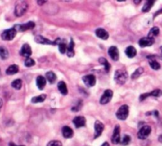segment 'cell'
Segmentation results:
<instances>
[{"mask_svg": "<svg viewBox=\"0 0 162 146\" xmlns=\"http://www.w3.org/2000/svg\"><path fill=\"white\" fill-rule=\"evenodd\" d=\"M161 13H162V9H161V10H160V11H157V12L156 13V14H155V15H154V18H155L156 16L159 15V14H161Z\"/></svg>", "mask_w": 162, "mask_h": 146, "instance_id": "cell-39", "label": "cell"}, {"mask_svg": "<svg viewBox=\"0 0 162 146\" xmlns=\"http://www.w3.org/2000/svg\"><path fill=\"white\" fill-rule=\"evenodd\" d=\"M108 55L113 61H118L119 58V50L115 46H112L108 48Z\"/></svg>", "mask_w": 162, "mask_h": 146, "instance_id": "cell-14", "label": "cell"}, {"mask_svg": "<svg viewBox=\"0 0 162 146\" xmlns=\"http://www.w3.org/2000/svg\"><path fill=\"white\" fill-rule=\"evenodd\" d=\"M35 65V61L33 60V59L31 58H27L25 61V66L26 67H31V66H33Z\"/></svg>", "mask_w": 162, "mask_h": 146, "instance_id": "cell-35", "label": "cell"}, {"mask_svg": "<svg viewBox=\"0 0 162 146\" xmlns=\"http://www.w3.org/2000/svg\"><path fill=\"white\" fill-rule=\"evenodd\" d=\"M16 34H17V31H16L15 29H9L3 31V33L1 35V37H2V39L3 40L9 41V40H12L16 37Z\"/></svg>", "mask_w": 162, "mask_h": 146, "instance_id": "cell-6", "label": "cell"}, {"mask_svg": "<svg viewBox=\"0 0 162 146\" xmlns=\"http://www.w3.org/2000/svg\"><path fill=\"white\" fill-rule=\"evenodd\" d=\"M101 146H110V145H109V144H108V142H104Z\"/></svg>", "mask_w": 162, "mask_h": 146, "instance_id": "cell-41", "label": "cell"}, {"mask_svg": "<svg viewBox=\"0 0 162 146\" xmlns=\"http://www.w3.org/2000/svg\"><path fill=\"white\" fill-rule=\"evenodd\" d=\"M128 79V73L125 70H115L114 80L118 85H124Z\"/></svg>", "mask_w": 162, "mask_h": 146, "instance_id": "cell-1", "label": "cell"}, {"mask_svg": "<svg viewBox=\"0 0 162 146\" xmlns=\"http://www.w3.org/2000/svg\"><path fill=\"white\" fill-rule=\"evenodd\" d=\"M58 89L59 90L60 93H61L62 95H63V96L67 95V86H66V83H65L64 82H59V83H58Z\"/></svg>", "mask_w": 162, "mask_h": 146, "instance_id": "cell-23", "label": "cell"}, {"mask_svg": "<svg viewBox=\"0 0 162 146\" xmlns=\"http://www.w3.org/2000/svg\"><path fill=\"white\" fill-rule=\"evenodd\" d=\"M46 97H47V95L46 94H42V95H40V96H34L31 99V102L33 104H37V103H42L44 102L45 100Z\"/></svg>", "mask_w": 162, "mask_h": 146, "instance_id": "cell-26", "label": "cell"}, {"mask_svg": "<svg viewBox=\"0 0 162 146\" xmlns=\"http://www.w3.org/2000/svg\"><path fill=\"white\" fill-rule=\"evenodd\" d=\"M46 78L44 77L43 76H38L37 77V80H36V83H37V86L40 90L44 89V88L45 87L46 85Z\"/></svg>", "mask_w": 162, "mask_h": 146, "instance_id": "cell-21", "label": "cell"}, {"mask_svg": "<svg viewBox=\"0 0 162 146\" xmlns=\"http://www.w3.org/2000/svg\"><path fill=\"white\" fill-rule=\"evenodd\" d=\"M158 141L159 142L162 143V134H160V135L158 137Z\"/></svg>", "mask_w": 162, "mask_h": 146, "instance_id": "cell-40", "label": "cell"}, {"mask_svg": "<svg viewBox=\"0 0 162 146\" xmlns=\"http://www.w3.org/2000/svg\"><path fill=\"white\" fill-rule=\"evenodd\" d=\"M45 78L50 84H54L55 82H56L57 77H56V75L54 72L48 71L46 73Z\"/></svg>", "mask_w": 162, "mask_h": 146, "instance_id": "cell-25", "label": "cell"}, {"mask_svg": "<svg viewBox=\"0 0 162 146\" xmlns=\"http://www.w3.org/2000/svg\"><path fill=\"white\" fill-rule=\"evenodd\" d=\"M36 43L37 44H44V45H56V40L54 41H52V40H48V39L45 38V37H42V36H36L35 38Z\"/></svg>", "mask_w": 162, "mask_h": 146, "instance_id": "cell-10", "label": "cell"}, {"mask_svg": "<svg viewBox=\"0 0 162 146\" xmlns=\"http://www.w3.org/2000/svg\"><path fill=\"white\" fill-rule=\"evenodd\" d=\"M73 123L76 128L86 126V119L83 116H76L73 119Z\"/></svg>", "mask_w": 162, "mask_h": 146, "instance_id": "cell-15", "label": "cell"}, {"mask_svg": "<svg viewBox=\"0 0 162 146\" xmlns=\"http://www.w3.org/2000/svg\"><path fill=\"white\" fill-rule=\"evenodd\" d=\"M154 39L150 38V37H143V38L140 39L138 41V44L141 47H150L154 44Z\"/></svg>", "mask_w": 162, "mask_h": 146, "instance_id": "cell-13", "label": "cell"}, {"mask_svg": "<svg viewBox=\"0 0 162 146\" xmlns=\"http://www.w3.org/2000/svg\"><path fill=\"white\" fill-rule=\"evenodd\" d=\"M125 54L128 58L132 59V58L135 57L136 55H137V50L133 46H129V47H127L126 48Z\"/></svg>", "mask_w": 162, "mask_h": 146, "instance_id": "cell-22", "label": "cell"}, {"mask_svg": "<svg viewBox=\"0 0 162 146\" xmlns=\"http://www.w3.org/2000/svg\"><path fill=\"white\" fill-rule=\"evenodd\" d=\"M134 3H136V4H139L140 3V2H142V1H141V0H139V1H134Z\"/></svg>", "mask_w": 162, "mask_h": 146, "instance_id": "cell-43", "label": "cell"}, {"mask_svg": "<svg viewBox=\"0 0 162 146\" xmlns=\"http://www.w3.org/2000/svg\"><path fill=\"white\" fill-rule=\"evenodd\" d=\"M18 71H19V67H18V65L13 64L7 68V70H6V73L8 75H13L17 73Z\"/></svg>", "mask_w": 162, "mask_h": 146, "instance_id": "cell-24", "label": "cell"}, {"mask_svg": "<svg viewBox=\"0 0 162 146\" xmlns=\"http://www.w3.org/2000/svg\"><path fill=\"white\" fill-rule=\"evenodd\" d=\"M10 146H18V145H15L14 143H10ZM18 146H24V145H18Z\"/></svg>", "mask_w": 162, "mask_h": 146, "instance_id": "cell-42", "label": "cell"}, {"mask_svg": "<svg viewBox=\"0 0 162 146\" xmlns=\"http://www.w3.org/2000/svg\"><path fill=\"white\" fill-rule=\"evenodd\" d=\"M162 96V91L160 89H154L153 91L150 92H147V93L142 94L141 96H139V100L142 101L145 99L150 97V96H153V97H160Z\"/></svg>", "mask_w": 162, "mask_h": 146, "instance_id": "cell-8", "label": "cell"}, {"mask_svg": "<svg viewBox=\"0 0 162 146\" xmlns=\"http://www.w3.org/2000/svg\"><path fill=\"white\" fill-rule=\"evenodd\" d=\"M99 63H101V65H103L104 67H105V70L107 73H108L110 70V68H111V66H110V63H108V61L105 58L101 57L99 59Z\"/></svg>", "mask_w": 162, "mask_h": 146, "instance_id": "cell-27", "label": "cell"}, {"mask_svg": "<svg viewBox=\"0 0 162 146\" xmlns=\"http://www.w3.org/2000/svg\"><path fill=\"white\" fill-rule=\"evenodd\" d=\"M148 58L149 59V63H150V67L152 68V69H153V70H158L160 69V63H158V62L154 58H153V56H149Z\"/></svg>", "mask_w": 162, "mask_h": 146, "instance_id": "cell-19", "label": "cell"}, {"mask_svg": "<svg viewBox=\"0 0 162 146\" xmlns=\"http://www.w3.org/2000/svg\"><path fill=\"white\" fill-rule=\"evenodd\" d=\"M159 33H160V30H159L158 27H153V28L150 30V32H149L148 37L154 39V37H157V36L159 35Z\"/></svg>", "mask_w": 162, "mask_h": 146, "instance_id": "cell-28", "label": "cell"}, {"mask_svg": "<svg viewBox=\"0 0 162 146\" xmlns=\"http://www.w3.org/2000/svg\"><path fill=\"white\" fill-rule=\"evenodd\" d=\"M160 51H161V52H162V47H160Z\"/></svg>", "mask_w": 162, "mask_h": 146, "instance_id": "cell-45", "label": "cell"}, {"mask_svg": "<svg viewBox=\"0 0 162 146\" xmlns=\"http://www.w3.org/2000/svg\"><path fill=\"white\" fill-rule=\"evenodd\" d=\"M82 81L87 87H93L96 85V77L92 74H88L82 77Z\"/></svg>", "mask_w": 162, "mask_h": 146, "instance_id": "cell-9", "label": "cell"}, {"mask_svg": "<svg viewBox=\"0 0 162 146\" xmlns=\"http://www.w3.org/2000/svg\"><path fill=\"white\" fill-rule=\"evenodd\" d=\"M46 1H37V3L39 4V5H42V4H44L45 3Z\"/></svg>", "mask_w": 162, "mask_h": 146, "instance_id": "cell-37", "label": "cell"}, {"mask_svg": "<svg viewBox=\"0 0 162 146\" xmlns=\"http://www.w3.org/2000/svg\"><path fill=\"white\" fill-rule=\"evenodd\" d=\"M2 104H3V101H2V100L0 98V110H1V108H2Z\"/></svg>", "mask_w": 162, "mask_h": 146, "instance_id": "cell-38", "label": "cell"}, {"mask_svg": "<svg viewBox=\"0 0 162 146\" xmlns=\"http://www.w3.org/2000/svg\"><path fill=\"white\" fill-rule=\"evenodd\" d=\"M66 55L69 58H72L74 56V40H70V43L67 45V50H66Z\"/></svg>", "mask_w": 162, "mask_h": 146, "instance_id": "cell-20", "label": "cell"}, {"mask_svg": "<svg viewBox=\"0 0 162 146\" xmlns=\"http://www.w3.org/2000/svg\"><path fill=\"white\" fill-rule=\"evenodd\" d=\"M112 96H113V92L111 89H107L105 91L103 95L101 96V99H100V104L102 105H105L108 104L110 101L112 100Z\"/></svg>", "mask_w": 162, "mask_h": 146, "instance_id": "cell-5", "label": "cell"}, {"mask_svg": "<svg viewBox=\"0 0 162 146\" xmlns=\"http://www.w3.org/2000/svg\"><path fill=\"white\" fill-rule=\"evenodd\" d=\"M59 50L60 51L61 54H65L66 52V50H67V45H66V40H63L61 44H59Z\"/></svg>", "mask_w": 162, "mask_h": 146, "instance_id": "cell-33", "label": "cell"}, {"mask_svg": "<svg viewBox=\"0 0 162 146\" xmlns=\"http://www.w3.org/2000/svg\"><path fill=\"white\" fill-rule=\"evenodd\" d=\"M62 134L65 138H71L74 135V131L70 127L65 126L62 129Z\"/></svg>", "mask_w": 162, "mask_h": 146, "instance_id": "cell-18", "label": "cell"}, {"mask_svg": "<svg viewBox=\"0 0 162 146\" xmlns=\"http://www.w3.org/2000/svg\"><path fill=\"white\" fill-rule=\"evenodd\" d=\"M47 146H63V144L61 143V141L54 140V141H51L50 142H48Z\"/></svg>", "mask_w": 162, "mask_h": 146, "instance_id": "cell-36", "label": "cell"}, {"mask_svg": "<svg viewBox=\"0 0 162 146\" xmlns=\"http://www.w3.org/2000/svg\"><path fill=\"white\" fill-rule=\"evenodd\" d=\"M35 27V23L33 21H29V22L25 23V24H17V25H14V28L15 29L16 31H20V32H24L26 31V30L33 29V28Z\"/></svg>", "mask_w": 162, "mask_h": 146, "instance_id": "cell-7", "label": "cell"}, {"mask_svg": "<svg viewBox=\"0 0 162 146\" xmlns=\"http://www.w3.org/2000/svg\"><path fill=\"white\" fill-rule=\"evenodd\" d=\"M28 9V4L25 1H21L16 4L15 9H14V14L17 17H21L26 12Z\"/></svg>", "mask_w": 162, "mask_h": 146, "instance_id": "cell-2", "label": "cell"}, {"mask_svg": "<svg viewBox=\"0 0 162 146\" xmlns=\"http://www.w3.org/2000/svg\"><path fill=\"white\" fill-rule=\"evenodd\" d=\"M131 141V137H130L129 135H124V137H123V139L120 141V144L122 145H127V144H129L130 142Z\"/></svg>", "mask_w": 162, "mask_h": 146, "instance_id": "cell-34", "label": "cell"}, {"mask_svg": "<svg viewBox=\"0 0 162 146\" xmlns=\"http://www.w3.org/2000/svg\"><path fill=\"white\" fill-rule=\"evenodd\" d=\"M151 126H143L142 127L140 128L139 131L138 132V138L140 140L146 139L150 134V133H151Z\"/></svg>", "mask_w": 162, "mask_h": 146, "instance_id": "cell-4", "label": "cell"}, {"mask_svg": "<svg viewBox=\"0 0 162 146\" xmlns=\"http://www.w3.org/2000/svg\"><path fill=\"white\" fill-rule=\"evenodd\" d=\"M9 57V52L6 47H0V58L2 59H7Z\"/></svg>", "mask_w": 162, "mask_h": 146, "instance_id": "cell-31", "label": "cell"}, {"mask_svg": "<svg viewBox=\"0 0 162 146\" xmlns=\"http://www.w3.org/2000/svg\"><path fill=\"white\" fill-rule=\"evenodd\" d=\"M143 71H144V70H143L142 67H138V69H136L135 71L131 74V79L134 80V79H137L138 77H139L142 73H143Z\"/></svg>", "mask_w": 162, "mask_h": 146, "instance_id": "cell-32", "label": "cell"}, {"mask_svg": "<svg viewBox=\"0 0 162 146\" xmlns=\"http://www.w3.org/2000/svg\"><path fill=\"white\" fill-rule=\"evenodd\" d=\"M120 126L119 125H116L114 128L113 134L112 137V142L113 144H117L120 142Z\"/></svg>", "mask_w": 162, "mask_h": 146, "instance_id": "cell-11", "label": "cell"}, {"mask_svg": "<svg viewBox=\"0 0 162 146\" xmlns=\"http://www.w3.org/2000/svg\"><path fill=\"white\" fill-rule=\"evenodd\" d=\"M115 115L119 120H126L129 115V107L126 104L122 105L116 111Z\"/></svg>", "mask_w": 162, "mask_h": 146, "instance_id": "cell-3", "label": "cell"}, {"mask_svg": "<svg viewBox=\"0 0 162 146\" xmlns=\"http://www.w3.org/2000/svg\"><path fill=\"white\" fill-rule=\"evenodd\" d=\"M94 130H95V133H94V139L99 137L101 135L102 132L105 130V125H104L101 121H96L94 123Z\"/></svg>", "mask_w": 162, "mask_h": 146, "instance_id": "cell-12", "label": "cell"}, {"mask_svg": "<svg viewBox=\"0 0 162 146\" xmlns=\"http://www.w3.org/2000/svg\"><path fill=\"white\" fill-rule=\"evenodd\" d=\"M11 86L17 90H20L22 87V81L21 79H16L11 83Z\"/></svg>", "mask_w": 162, "mask_h": 146, "instance_id": "cell-30", "label": "cell"}, {"mask_svg": "<svg viewBox=\"0 0 162 146\" xmlns=\"http://www.w3.org/2000/svg\"><path fill=\"white\" fill-rule=\"evenodd\" d=\"M95 33H96L97 37H99L101 40H108V37H109L108 33L106 30L104 29H97L96 30V32H95Z\"/></svg>", "mask_w": 162, "mask_h": 146, "instance_id": "cell-17", "label": "cell"}, {"mask_svg": "<svg viewBox=\"0 0 162 146\" xmlns=\"http://www.w3.org/2000/svg\"><path fill=\"white\" fill-rule=\"evenodd\" d=\"M32 49L30 47V46L28 44H25L22 46L21 51H20V54L21 55L24 56L27 59V58H30L32 55Z\"/></svg>", "mask_w": 162, "mask_h": 146, "instance_id": "cell-16", "label": "cell"}, {"mask_svg": "<svg viewBox=\"0 0 162 146\" xmlns=\"http://www.w3.org/2000/svg\"><path fill=\"white\" fill-rule=\"evenodd\" d=\"M158 57L160 58V59H161V60H162V54L160 55H158Z\"/></svg>", "mask_w": 162, "mask_h": 146, "instance_id": "cell-44", "label": "cell"}, {"mask_svg": "<svg viewBox=\"0 0 162 146\" xmlns=\"http://www.w3.org/2000/svg\"><path fill=\"white\" fill-rule=\"evenodd\" d=\"M154 2H155V1H146V2H145L144 6L142 7V12H149L152 8V7L153 6V4H154Z\"/></svg>", "mask_w": 162, "mask_h": 146, "instance_id": "cell-29", "label": "cell"}]
</instances>
